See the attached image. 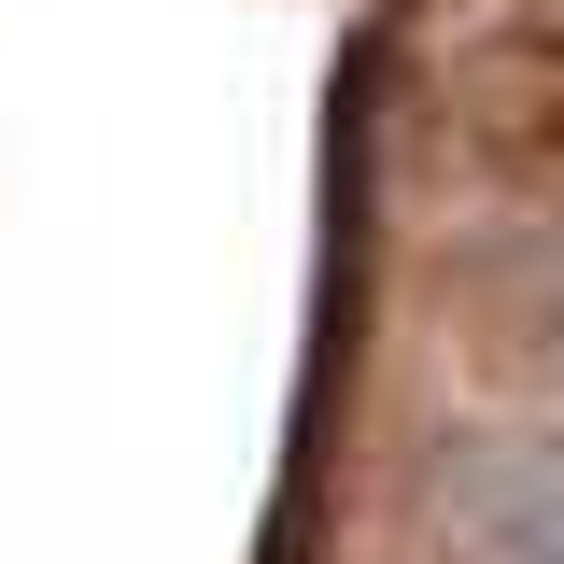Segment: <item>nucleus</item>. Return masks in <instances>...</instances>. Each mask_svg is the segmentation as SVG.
<instances>
[{"instance_id":"1","label":"nucleus","mask_w":564,"mask_h":564,"mask_svg":"<svg viewBox=\"0 0 564 564\" xmlns=\"http://www.w3.org/2000/svg\"><path fill=\"white\" fill-rule=\"evenodd\" d=\"M437 522L466 564H564V437H452Z\"/></svg>"},{"instance_id":"2","label":"nucleus","mask_w":564,"mask_h":564,"mask_svg":"<svg viewBox=\"0 0 564 564\" xmlns=\"http://www.w3.org/2000/svg\"><path fill=\"white\" fill-rule=\"evenodd\" d=\"M551 325H564V296H551Z\"/></svg>"}]
</instances>
